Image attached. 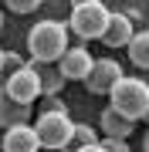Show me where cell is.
Here are the masks:
<instances>
[{"mask_svg":"<svg viewBox=\"0 0 149 152\" xmlns=\"http://www.w3.org/2000/svg\"><path fill=\"white\" fill-rule=\"evenodd\" d=\"M34 132L41 139V149H65L71 142V132H75V122L68 112H41L37 122H34Z\"/></svg>","mask_w":149,"mask_h":152,"instance_id":"obj_4","label":"cell"},{"mask_svg":"<svg viewBox=\"0 0 149 152\" xmlns=\"http://www.w3.org/2000/svg\"><path fill=\"white\" fill-rule=\"evenodd\" d=\"M142 149H146V152H149V132H146V139H142Z\"/></svg>","mask_w":149,"mask_h":152,"instance_id":"obj_20","label":"cell"},{"mask_svg":"<svg viewBox=\"0 0 149 152\" xmlns=\"http://www.w3.org/2000/svg\"><path fill=\"white\" fill-rule=\"evenodd\" d=\"M68 24H61V20H37L31 27L27 34V51H31V58L34 61H54L68 51Z\"/></svg>","mask_w":149,"mask_h":152,"instance_id":"obj_1","label":"cell"},{"mask_svg":"<svg viewBox=\"0 0 149 152\" xmlns=\"http://www.w3.org/2000/svg\"><path fill=\"white\" fill-rule=\"evenodd\" d=\"M122 75H126V71H122V64L115 58H98L92 64V71L85 75V88H88L92 95H109Z\"/></svg>","mask_w":149,"mask_h":152,"instance_id":"obj_6","label":"cell"},{"mask_svg":"<svg viewBox=\"0 0 149 152\" xmlns=\"http://www.w3.org/2000/svg\"><path fill=\"white\" fill-rule=\"evenodd\" d=\"M21 122H31V105L17 102L14 95H7V88H0V125L10 129V125H21Z\"/></svg>","mask_w":149,"mask_h":152,"instance_id":"obj_11","label":"cell"},{"mask_svg":"<svg viewBox=\"0 0 149 152\" xmlns=\"http://www.w3.org/2000/svg\"><path fill=\"white\" fill-rule=\"evenodd\" d=\"M109 7L102 0H92V4H75L71 7V17H68V31L81 41H98L105 24H109Z\"/></svg>","mask_w":149,"mask_h":152,"instance_id":"obj_3","label":"cell"},{"mask_svg":"<svg viewBox=\"0 0 149 152\" xmlns=\"http://www.w3.org/2000/svg\"><path fill=\"white\" fill-rule=\"evenodd\" d=\"M41 112H68L58 95H41Z\"/></svg>","mask_w":149,"mask_h":152,"instance_id":"obj_16","label":"cell"},{"mask_svg":"<svg viewBox=\"0 0 149 152\" xmlns=\"http://www.w3.org/2000/svg\"><path fill=\"white\" fill-rule=\"evenodd\" d=\"M136 129V122L129 115H122L115 105H105L102 108V135H115V139H129Z\"/></svg>","mask_w":149,"mask_h":152,"instance_id":"obj_10","label":"cell"},{"mask_svg":"<svg viewBox=\"0 0 149 152\" xmlns=\"http://www.w3.org/2000/svg\"><path fill=\"white\" fill-rule=\"evenodd\" d=\"M126 48H129V61H132L136 68L149 71V31H136Z\"/></svg>","mask_w":149,"mask_h":152,"instance_id":"obj_12","label":"cell"},{"mask_svg":"<svg viewBox=\"0 0 149 152\" xmlns=\"http://www.w3.org/2000/svg\"><path fill=\"white\" fill-rule=\"evenodd\" d=\"M4 152H41V139L34 132V125L31 122L10 125L4 132Z\"/></svg>","mask_w":149,"mask_h":152,"instance_id":"obj_8","label":"cell"},{"mask_svg":"<svg viewBox=\"0 0 149 152\" xmlns=\"http://www.w3.org/2000/svg\"><path fill=\"white\" fill-rule=\"evenodd\" d=\"M75 4H92V0H71V7H75Z\"/></svg>","mask_w":149,"mask_h":152,"instance_id":"obj_21","label":"cell"},{"mask_svg":"<svg viewBox=\"0 0 149 152\" xmlns=\"http://www.w3.org/2000/svg\"><path fill=\"white\" fill-rule=\"evenodd\" d=\"M98 129L95 125H85V122H75V132H71V142H68L61 152H75V149H81V145H92V142H98Z\"/></svg>","mask_w":149,"mask_h":152,"instance_id":"obj_13","label":"cell"},{"mask_svg":"<svg viewBox=\"0 0 149 152\" xmlns=\"http://www.w3.org/2000/svg\"><path fill=\"white\" fill-rule=\"evenodd\" d=\"M98 142H102V149H105V152H132V149H129V139H115V135H102Z\"/></svg>","mask_w":149,"mask_h":152,"instance_id":"obj_15","label":"cell"},{"mask_svg":"<svg viewBox=\"0 0 149 152\" xmlns=\"http://www.w3.org/2000/svg\"><path fill=\"white\" fill-rule=\"evenodd\" d=\"M0 31H4V10H0Z\"/></svg>","mask_w":149,"mask_h":152,"instance_id":"obj_22","label":"cell"},{"mask_svg":"<svg viewBox=\"0 0 149 152\" xmlns=\"http://www.w3.org/2000/svg\"><path fill=\"white\" fill-rule=\"evenodd\" d=\"M4 54H7V51H4V48H0V75H4Z\"/></svg>","mask_w":149,"mask_h":152,"instance_id":"obj_19","label":"cell"},{"mask_svg":"<svg viewBox=\"0 0 149 152\" xmlns=\"http://www.w3.org/2000/svg\"><path fill=\"white\" fill-rule=\"evenodd\" d=\"M132 20H129L126 14H109V24H105V31H102V44L105 48H126L129 37H132Z\"/></svg>","mask_w":149,"mask_h":152,"instance_id":"obj_9","label":"cell"},{"mask_svg":"<svg viewBox=\"0 0 149 152\" xmlns=\"http://www.w3.org/2000/svg\"><path fill=\"white\" fill-rule=\"evenodd\" d=\"M54 64L61 68V75H65L68 81H85V75L92 71L95 58L88 54V48H81V44H78V48H71V44H68V51L54 61Z\"/></svg>","mask_w":149,"mask_h":152,"instance_id":"obj_7","label":"cell"},{"mask_svg":"<svg viewBox=\"0 0 149 152\" xmlns=\"http://www.w3.org/2000/svg\"><path fill=\"white\" fill-rule=\"evenodd\" d=\"M7 4V10H14V14H34L41 7V0H4Z\"/></svg>","mask_w":149,"mask_h":152,"instance_id":"obj_14","label":"cell"},{"mask_svg":"<svg viewBox=\"0 0 149 152\" xmlns=\"http://www.w3.org/2000/svg\"><path fill=\"white\" fill-rule=\"evenodd\" d=\"M75 152H105V149H102V142H92V145H81V149H75Z\"/></svg>","mask_w":149,"mask_h":152,"instance_id":"obj_18","label":"cell"},{"mask_svg":"<svg viewBox=\"0 0 149 152\" xmlns=\"http://www.w3.org/2000/svg\"><path fill=\"white\" fill-rule=\"evenodd\" d=\"M146 122H149V112H146Z\"/></svg>","mask_w":149,"mask_h":152,"instance_id":"obj_23","label":"cell"},{"mask_svg":"<svg viewBox=\"0 0 149 152\" xmlns=\"http://www.w3.org/2000/svg\"><path fill=\"white\" fill-rule=\"evenodd\" d=\"M7 95H14L17 102H24V105H34L41 98V78H37V71H34V64L27 61V64H21L17 71H7Z\"/></svg>","mask_w":149,"mask_h":152,"instance_id":"obj_5","label":"cell"},{"mask_svg":"<svg viewBox=\"0 0 149 152\" xmlns=\"http://www.w3.org/2000/svg\"><path fill=\"white\" fill-rule=\"evenodd\" d=\"M21 64H27L21 54H14V51H7V54H4V71H17Z\"/></svg>","mask_w":149,"mask_h":152,"instance_id":"obj_17","label":"cell"},{"mask_svg":"<svg viewBox=\"0 0 149 152\" xmlns=\"http://www.w3.org/2000/svg\"><path fill=\"white\" fill-rule=\"evenodd\" d=\"M112 102L109 105H115V108L122 115H129L132 122H142L146 118V112H149V85L142 81V78H129V75H122L115 88L109 91Z\"/></svg>","mask_w":149,"mask_h":152,"instance_id":"obj_2","label":"cell"}]
</instances>
